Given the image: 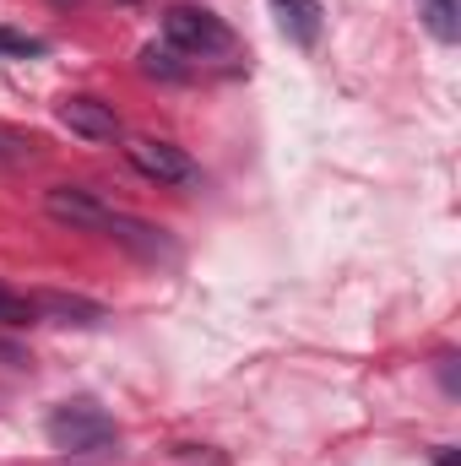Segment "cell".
Here are the masks:
<instances>
[{"mask_svg":"<svg viewBox=\"0 0 461 466\" xmlns=\"http://www.w3.org/2000/svg\"><path fill=\"white\" fill-rule=\"evenodd\" d=\"M163 44L190 55V60H207V55H229L233 49V33L223 16L201 11V5H169L163 11Z\"/></svg>","mask_w":461,"mask_h":466,"instance_id":"obj_1","label":"cell"},{"mask_svg":"<svg viewBox=\"0 0 461 466\" xmlns=\"http://www.w3.org/2000/svg\"><path fill=\"white\" fill-rule=\"evenodd\" d=\"M49 440L66 456H98V451L115 445V418L104 407H93V401H66L49 418Z\"/></svg>","mask_w":461,"mask_h":466,"instance_id":"obj_2","label":"cell"},{"mask_svg":"<svg viewBox=\"0 0 461 466\" xmlns=\"http://www.w3.org/2000/svg\"><path fill=\"white\" fill-rule=\"evenodd\" d=\"M125 157L136 174H147L152 185H201V168L185 147L158 141V136H125Z\"/></svg>","mask_w":461,"mask_h":466,"instance_id":"obj_3","label":"cell"},{"mask_svg":"<svg viewBox=\"0 0 461 466\" xmlns=\"http://www.w3.org/2000/svg\"><path fill=\"white\" fill-rule=\"evenodd\" d=\"M44 212L55 223H66V228H87V233H104L109 218H115V207L104 196H93L87 185H49L44 190Z\"/></svg>","mask_w":461,"mask_h":466,"instance_id":"obj_4","label":"cell"},{"mask_svg":"<svg viewBox=\"0 0 461 466\" xmlns=\"http://www.w3.org/2000/svg\"><path fill=\"white\" fill-rule=\"evenodd\" d=\"M60 125L71 130V136H82V141H119V115L115 104H104V98H93V93H71V98H60Z\"/></svg>","mask_w":461,"mask_h":466,"instance_id":"obj_5","label":"cell"},{"mask_svg":"<svg viewBox=\"0 0 461 466\" xmlns=\"http://www.w3.org/2000/svg\"><path fill=\"white\" fill-rule=\"evenodd\" d=\"M33 315L38 320H60V326H98L104 320V304L71 299V293H33Z\"/></svg>","mask_w":461,"mask_h":466,"instance_id":"obj_6","label":"cell"},{"mask_svg":"<svg viewBox=\"0 0 461 466\" xmlns=\"http://www.w3.org/2000/svg\"><path fill=\"white\" fill-rule=\"evenodd\" d=\"M271 11H277V27L293 38V44H315L321 38V0H271Z\"/></svg>","mask_w":461,"mask_h":466,"instance_id":"obj_7","label":"cell"},{"mask_svg":"<svg viewBox=\"0 0 461 466\" xmlns=\"http://www.w3.org/2000/svg\"><path fill=\"white\" fill-rule=\"evenodd\" d=\"M119 244H130V249H141V255H169V238H163V228H152V223H136V218H109V228Z\"/></svg>","mask_w":461,"mask_h":466,"instance_id":"obj_8","label":"cell"},{"mask_svg":"<svg viewBox=\"0 0 461 466\" xmlns=\"http://www.w3.org/2000/svg\"><path fill=\"white\" fill-rule=\"evenodd\" d=\"M418 22H424L440 44H456L461 38V5L456 0H418Z\"/></svg>","mask_w":461,"mask_h":466,"instance_id":"obj_9","label":"cell"},{"mask_svg":"<svg viewBox=\"0 0 461 466\" xmlns=\"http://www.w3.org/2000/svg\"><path fill=\"white\" fill-rule=\"evenodd\" d=\"M141 71H147V76H169V82L185 76L179 49H169V44H147V49H141Z\"/></svg>","mask_w":461,"mask_h":466,"instance_id":"obj_10","label":"cell"},{"mask_svg":"<svg viewBox=\"0 0 461 466\" xmlns=\"http://www.w3.org/2000/svg\"><path fill=\"white\" fill-rule=\"evenodd\" d=\"M0 320H5V326H33V320H38V315H33V299L11 293V288L0 282Z\"/></svg>","mask_w":461,"mask_h":466,"instance_id":"obj_11","label":"cell"},{"mask_svg":"<svg viewBox=\"0 0 461 466\" xmlns=\"http://www.w3.org/2000/svg\"><path fill=\"white\" fill-rule=\"evenodd\" d=\"M33 152H38V141H33V136H22V130H5V125H0V157H5V163H33Z\"/></svg>","mask_w":461,"mask_h":466,"instance_id":"obj_12","label":"cell"},{"mask_svg":"<svg viewBox=\"0 0 461 466\" xmlns=\"http://www.w3.org/2000/svg\"><path fill=\"white\" fill-rule=\"evenodd\" d=\"M0 55H44V44L27 33H0Z\"/></svg>","mask_w":461,"mask_h":466,"instance_id":"obj_13","label":"cell"},{"mask_svg":"<svg viewBox=\"0 0 461 466\" xmlns=\"http://www.w3.org/2000/svg\"><path fill=\"white\" fill-rule=\"evenodd\" d=\"M435 466H456V451H451V445H440V451H435Z\"/></svg>","mask_w":461,"mask_h":466,"instance_id":"obj_14","label":"cell"},{"mask_svg":"<svg viewBox=\"0 0 461 466\" xmlns=\"http://www.w3.org/2000/svg\"><path fill=\"white\" fill-rule=\"evenodd\" d=\"M55 5H77V0H55Z\"/></svg>","mask_w":461,"mask_h":466,"instance_id":"obj_15","label":"cell"}]
</instances>
